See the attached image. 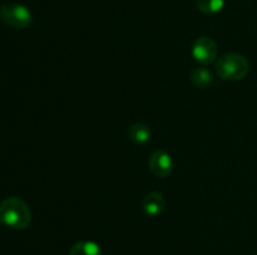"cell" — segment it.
I'll return each mask as SVG.
<instances>
[{
	"label": "cell",
	"instance_id": "10",
	"mask_svg": "<svg viewBox=\"0 0 257 255\" xmlns=\"http://www.w3.org/2000/svg\"><path fill=\"white\" fill-rule=\"evenodd\" d=\"M196 6L203 14H217L225 6V0H196Z\"/></svg>",
	"mask_w": 257,
	"mask_h": 255
},
{
	"label": "cell",
	"instance_id": "1",
	"mask_svg": "<svg viewBox=\"0 0 257 255\" xmlns=\"http://www.w3.org/2000/svg\"><path fill=\"white\" fill-rule=\"evenodd\" d=\"M32 222V212L27 202L18 196H9L0 204V222L15 230L27 229Z\"/></svg>",
	"mask_w": 257,
	"mask_h": 255
},
{
	"label": "cell",
	"instance_id": "11",
	"mask_svg": "<svg viewBox=\"0 0 257 255\" xmlns=\"http://www.w3.org/2000/svg\"><path fill=\"white\" fill-rule=\"evenodd\" d=\"M256 255H257V252H256Z\"/></svg>",
	"mask_w": 257,
	"mask_h": 255
},
{
	"label": "cell",
	"instance_id": "9",
	"mask_svg": "<svg viewBox=\"0 0 257 255\" xmlns=\"http://www.w3.org/2000/svg\"><path fill=\"white\" fill-rule=\"evenodd\" d=\"M191 82L197 88H207L212 84L213 74L206 68H196L191 72Z\"/></svg>",
	"mask_w": 257,
	"mask_h": 255
},
{
	"label": "cell",
	"instance_id": "2",
	"mask_svg": "<svg viewBox=\"0 0 257 255\" xmlns=\"http://www.w3.org/2000/svg\"><path fill=\"white\" fill-rule=\"evenodd\" d=\"M250 72V64L243 55L237 52L223 54L216 62V74L223 80L237 82Z\"/></svg>",
	"mask_w": 257,
	"mask_h": 255
},
{
	"label": "cell",
	"instance_id": "7",
	"mask_svg": "<svg viewBox=\"0 0 257 255\" xmlns=\"http://www.w3.org/2000/svg\"><path fill=\"white\" fill-rule=\"evenodd\" d=\"M128 138L136 145H145L152 139V132L150 126L142 122H136L128 129Z\"/></svg>",
	"mask_w": 257,
	"mask_h": 255
},
{
	"label": "cell",
	"instance_id": "5",
	"mask_svg": "<svg viewBox=\"0 0 257 255\" xmlns=\"http://www.w3.org/2000/svg\"><path fill=\"white\" fill-rule=\"evenodd\" d=\"M148 166L155 176L167 178L173 170V159L170 152L163 149H158L150 156Z\"/></svg>",
	"mask_w": 257,
	"mask_h": 255
},
{
	"label": "cell",
	"instance_id": "6",
	"mask_svg": "<svg viewBox=\"0 0 257 255\" xmlns=\"http://www.w3.org/2000/svg\"><path fill=\"white\" fill-rule=\"evenodd\" d=\"M166 208V200L163 194L158 192H152L147 194L143 199V210L150 216H157L162 214Z\"/></svg>",
	"mask_w": 257,
	"mask_h": 255
},
{
	"label": "cell",
	"instance_id": "8",
	"mask_svg": "<svg viewBox=\"0 0 257 255\" xmlns=\"http://www.w3.org/2000/svg\"><path fill=\"white\" fill-rule=\"evenodd\" d=\"M69 255H102L100 246L94 242H75L69 250Z\"/></svg>",
	"mask_w": 257,
	"mask_h": 255
},
{
	"label": "cell",
	"instance_id": "4",
	"mask_svg": "<svg viewBox=\"0 0 257 255\" xmlns=\"http://www.w3.org/2000/svg\"><path fill=\"white\" fill-rule=\"evenodd\" d=\"M217 45L212 38L200 36L192 45V56L200 65H210L217 58Z\"/></svg>",
	"mask_w": 257,
	"mask_h": 255
},
{
	"label": "cell",
	"instance_id": "3",
	"mask_svg": "<svg viewBox=\"0 0 257 255\" xmlns=\"http://www.w3.org/2000/svg\"><path fill=\"white\" fill-rule=\"evenodd\" d=\"M33 16L25 5L9 2L0 8V22L13 29H24L32 22Z\"/></svg>",
	"mask_w": 257,
	"mask_h": 255
}]
</instances>
